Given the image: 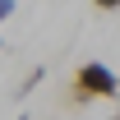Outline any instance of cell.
I'll list each match as a JSON object with an SVG mask.
<instances>
[{"instance_id":"3957f363","label":"cell","mask_w":120,"mask_h":120,"mask_svg":"<svg viewBox=\"0 0 120 120\" xmlns=\"http://www.w3.org/2000/svg\"><path fill=\"white\" fill-rule=\"evenodd\" d=\"M19 9V0H0V23H9V14Z\"/></svg>"},{"instance_id":"277c9868","label":"cell","mask_w":120,"mask_h":120,"mask_svg":"<svg viewBox=\"0 0 120 120\" xmlns=\"http://www.w3.org/2000/svg\"><path fill=\"white\" fill-rule=\"evenodd\" d=\"M92 5H97L102 14H111V9H120V0H92Z\"/></svg>"},{"instance_id":"6da1fadb","label":"cell","mask_w":120,"mask_h":120,"mask_svg":"<svg viewBox=\"0 0 120 120\" xmlns=\"http://www.w3.org/2000/svg\"><path fill=\"white\" fill-rule=\"evenodd\" d=\"M69 97L74 102H111V97H120V79L111 65H102V60H83L74 69V79H69Z\"/></svg>"},{"instance_id":"7a4b0ae2","label":"cell","mask_w":120,"mask_h":120,"mask_svg":"<svg viewBox=\"0 0 120 120\" xmlns=\"http://www.w3.org/2000/svg\"><path fill=\"white\" fill-rule=\"evenodd\" d=\"M42 79H46V65H32L28 74H23V83H19V88H9V97H14V102H28L32 92L42 88Z\"/></svg>"},{"instance_id":"5b68a950","label":"cell","mask_w":120,"mask_h":120,"mask_svg":"<svg viewBox=\"0 0 120 120\" xmlns=\"http://www.w3.org/2000/svg\"><path fill=\"white\" fill-rule=\"evenodd\" d=\"M0 51H5V42H0Z\"/></svg>"},{"instance_id":"8992f818","label":"cell","mask_w":120,"mask_h":120,"mask_svg":"<svg viewBox=\"0 0 120 120\" xmlns=\"http://www.w3.org/2000/svg\"><path fill=\"white\" fill-rule=\"evenodd\" d=\"M116 120H120V116H116Z\"/></svg>"}]
</instances>
